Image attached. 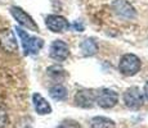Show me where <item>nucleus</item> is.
I'll list each match as a JSON object with an SVG mask.
<instances>
[{"label":"nucleus","mask_w":148,"mask_h":128,"mask_svg":"<svg viewBox=\"0 0 148 128\" xmlns=\"http://www.w3.org/2000/svg\"><path fill=\"white\" fill-rule=\"evenodd\" d=\"M16 32L18 35V37L21 39L22 49H23L25 55H35L44 46V40L38 37V36H32L30 33H27L19 26H16Z\"/></svg>","instance_id":"obj_1"},{"label":"nucleus","mask_w":148,"mask_h":128,"mask_svg":"<svg viewBox=\"0 0 148 128\" xmlns=\"http://www.w3.org/2000/svg\"><path fill=\"white\" fill-rule=\"evenodd\" d=\"M9 12L12 14L13 18L16 19V22L21 26L22 28H27V30L34 31V32H39L38 23H36V22L34 21L32 17H31L28 13L25 12L22 8L17 7V5H13V7H10Z\"/></svg>","instance_id":"obj_2"},{"label":"nucleus","mask_w":148,"mask_h":128,"mask_svg":"<svg viewBox=\"0 0 148 128\" xmlns=\"http://www.w3.org/2000/svg\"><path fill=\"white\" fill-rule=\"evenodd\" d=\"M142 63L140 59L134 54H125L122 55L119 63V69L124 76H135L140 70Z\"/></svg>","instance_id":"obj_3"},{"label":"nucleus","mask_w":148,"mask_h":128,"mask_svg":"<svg viewBox=\"0 0 148 128\" xmlns=\"http://www.w3.org/2000/svg\"><path fill=\"white\" fill-rule=\"evenodd\" d=\"M119 101V95L113 90L102 89L95 93V102L103 109H111Z\"/></svg>","instance_id":"obj_4"},{"label":"nucleus","mask_w":148,"mask_h":128,"mask_svg":"<svg viewBox=\"0 0 148 128\" xmlns=\"http://www.w3.org/2000/svg\"><path fill=\"white\" fill-rule=\"evenodd\" d=\"M0 46L5 53L9 54H14L18 51L17 37L10 28H4L0 31Z\"/></svg>","instance_id":"obj_5"},{"label":"nucleus","mask_w":148,"mask_h":128,"mask_svg":"<svg viewBox=\"0 0 148 128\" xmlns=\"http://www.w3.org/2000/svg\"><path fill=\"white\" fill-rule=\"evenodd\" d=\"M124 102L127 108L136 110L143 105V95L138 87L133 86L124 92Z\"/></svg>","instance_id":"obj_6"},{"label":"nucleus","mask_w":148,"mask_h":128,"mask_svg":"<svg viewBox=\"0 0 148 128\" xmlns=\"http://www.w3.org/2000/svg\"><path fill=\"white\" fill-rule=\"evenodd\" d=\"M70 55V49L68 45L62 40H56L50 45L49 56L54 59L56 62H64Z\"/></svg>","instance_id":"obj_7"},{"label":"nucleus","mask_w":148,"mask_h":128,"mask_svg":"<svg viewBox=\"0 0 148 128\" xmlns=\"http://www.w3.org/2000/svg\"><path fill=\"white\" fill-rule=\"evenodd\" d=\"M45 24L52 32H64L70 28V23L64 17L57 16V14H50L45 18Z\"/></svg>","instance_id":"obj_8"},{"label":"nucleus","mask_w":148,"mask_h":128,"mask_svg":"<svg viewBox=\"0 0 148 128\" xmlns=\"http://www.w3.org/2000/svg\"><path fill=\"white\" fill-rule=\"evenodd\" d=\"M75 101L81 108H92L93 102H95V93L90 90H80L76 92Z\"/></svg>","instance_id":"obj_9"},{"label":"nucleus","mask_w":148,"mask_h":128,"mask_svg":"<svg viewBox=\"0 0 148 128\" xmlns=\"http://www.w3.org/2000/svg\"><path fill=\"white\" fill-rule=\"evenodd\" d=\"M32 102H34L35 112L38 113V114L45 115V114H50V113H52V106H50V104L45 100L39 92H35L32 95Z\"/></svg>","instance_id":"obj_10"},{"label":"nucleus","mask_w":148,"mask_h":128,"mask_svg":"<svg viewBox=\"0 0 148 128\" xmlns=\"http://www.w3.org/2000/svg\"><path fill=\"white\" fill-rule=\"evenodd\" d=\"M113 7H115L116 12H117L120 16H125L127 18H133L135 16V10L129 3L124 1V0H116L113 3Z\"/></svg>","instance_id":"obj_11"},{"label":"nucleus","mask_w":148,"mask_h":128,"mask_svg":"<svg viewBox=\"0 0 148 128\" xmlns=\"http://www.w3.org/2000/svg\"><path fill=\"white\" fill-rule=\"evenodd\" d=\"M80 47H81L82 54L86 56L94 55V54H97V51H98V45H97V42L93 39H85L80 44Z\"/></svg>","instance_id":"obj_12"},{"label":"nucleus","mask_w":148,"mask_h":128,"mask_svg":"<svg viewBox=\"0 0 148 128\" xmlns=\"http://www.w3.org/2000/svg\"><path fill=\"white\" fill-rule=\"evenodd\" d=\"M92 128H115V122L106 116H94L90 121Z\"/></svg>","instance_id":"obj_13"},{"label":"nucleus","mask_w":148,"mask_h":128,"mask_svg":"<svg viewBox=\"0 0 148 128\" xmlns=\"http://www.w3.org/2000/svg\"><path fill=\"white\" fill-rule=\"evenodd\" d=\"M49 95L53 100L62 101L67 98V89L64 86H62V85H54V86L50 87Z\"/></svg>","instance_id":"obj_14"},{"label":"nucleus","mask_w":148,"mask_h":128,"mask_svg":"<svg viewBox=\"0 0 148 128\" xmlns=\"http://www.w3.org/2000/svg\"><path fill=\"white\" fill-rule=\"evenodd\" d=\"M8 124V113L4 106H0V128H4Z\"/></svg>","instance_id":"obj_15"},{"label":"nucleus","mask_w":148,"mask_h":128,"mask_svg":"<svg viewBox=\"0 0 148 128\" xmlns=\"http://www.w3.org/2000/svg\"><path fill=\"white\" fill-rule=\"evenodd\" d=\"M72 27H73V30L79 31V32H82V31H84V24H82L81 21H75L72 24Z\"/></svg>","instance_id":"obj_16"},{"label":"nucleus","mask_w":148,"mask_h":128,"mask_svg":"<svg viewBox=\"0 0 148 128\" xmlns=\"http://www.w3.org/2000/svg\"><path fill=\"white\" fill-rule=\"evenodd\" d=\"M61 128H80L77 124H75L73 122H66L64 124H62Z\"/></svg>","instance_id":"obj_17"},{"label":"nucleus","mask_w":148,"mask_h":128,"mask_svg":"<svg viewBox=\"0 0 148 128\" xmlns=\"http://www.w3.org/2000/svg\"><path fill=\"white\" fill-rule=\"evenodd\" d=\"M144 96L148 100V82H146V85H144Z\"/></svg>","instance_id":"obj_18"}]
</instances>
